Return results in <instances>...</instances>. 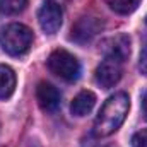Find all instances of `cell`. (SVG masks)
<instances>
[{
	"label": "cell",
	"instance_id": "15",
	"mask_svg": "<svg viewBox=\"0 0 147 147\" xmlns=\"http://www.w3.org/2000/svg\"><path fill=\"white\" fill-rule=\"evenodd\" d=\"M84 147H111L108 144H105V146H99V144H96V140H89V142H86Z\"/></svg>",
	"mask_w": 147,
	"mask_h": 147
},
{
	"label": "cell",
	"instance_id": "17",
	"mask_svg": "<svg viewBox=\"0 0 147 147\" xmlns=\"http://www.w3.org/2000/svg\"><path fill=\"white\" fill-rule=\"evenodd\" d=\"M146 22H147V16H146Z\"/></svg>",
	"mask_w": 147,
	"mask_h": 147
},
{
	"label": "cell",
	"instance_id": "8",
	"mask_svg": "<svg viewBox=\"0 0 147 147\" xmlns=\"http://www.w3.org/2000/svg\"><path fill=\"white\" fill-rule=\"evenodd\" d=\"M36 99H38V105L43 111H55L58 106H60V91L50 84V82H39L36 87Z\"/></svg>",
	"mask_w": 147,
	"mask_h": 147
},
{
	"label": "cell",
	"instance_id": "12",
	"mask_svg": "<svg viewBox=\"0 0 147 147\" xmlns=\"http://www.w3.org/2000/svg\"><path fill=\"white\" fill-rule=\"evenodd\" d=\"M29 0H0V14L2 16H16L26 9Z\"/></svg>",
	"mask_w": 147,
	"mask_h": 147
},
{
	"label": "cell",
	"instance_id": "14",
	"mask_svg": "<svg viewBox=\"0 0 147 147\" xmlns=\"http://www.w3.org/2000/svg\"><path fill=\"white\" fill-rule=\"evenodd\" d=\"M139 69H140V72L144 74V75H147V45L144 46V50H142V53H140Z\"/></svg>",
	"mask_w": 147,
	"mask_h": 147
},
{
	"label": "cell",
	"instance_id": "7",
	"mask_svg": "<svg viewBox=\"0 0 147 147\" xmlns=\"http://www.w3.org/2000/svg\"><path fill=\"white\" fill-rule=\"evenodd\" d=\"M105 57H110L115 60L125 62L130 57V38L127 34H116L110 36L101 41V48H99Z\"/></svg>",
	"mask_w": 147,
	"mask_h": 147
},
{
	"label": "cell",
	"instance_id": "3",
	"mask_svg": "<svg viewBox=\"0 0 147 147\" xmlns=\"http://www.w3.org/2000/svg\"><path fill=\"white\" fill-rule=\"evenodd\" d=\"M48 69L67 82H74L80 77V63L67 50H55L48 58Z\"/></svg>",
	"mask_w": 147,
	"mask_h": 147
},
{
	"label": "cell",
	"instance_id": "6",
	"mask_svg": "<svg viewBox=\"0 0 147 147\" xmlns=\"http://www.w3.org/2000/svg\"><path fill=\"white\" fill-rule=\"evenodd\" d=\"M121 72H123V62L106 57L96 69V80L101 87L110 89L121 79Z\"/></svg>",
	"mask_w": 147,
	"mask_h": 147
},
{
	"label": "cell",
	"instance_id": "2",
	"mask_svg": "<svg viewBox=\"0 0 147 147\" xmlns=\"http://www.w3.org/2000/svg\"><path fill=\"white\" fill-rule=\"evenodd\" d=\"M33 43V33L28 26L12 22L0 28V45L9 55H22L29 50Z\"/></svg>",
	"mask_w": 147,
	"mask_h": 147
},
{
	"label": "cell",
	"instance_id": "1",
	"mask_svg": "<svg viewBox=\"0 0 147 147\" xmlns=\"http://www.w3.org/2000/svg\"><path fill=\"white\" fill-rule=\"evenodd\" d=\"M128 108H130V99L125 92H116L110 96L94 120V135L108 137L115 134L125 121L128 115Z\"/></svg>",
	"mask_w": 147,
	"mask_h": 147
},
{
	"label": "cell",
	"instance_id": "5",
	"mask_svg": "<svg viewBox=\"0 0 147 147\" xmlns=\"http://www.w3.org/2000/svg\"><path fill=\"white\" fill-rule=\"evenodd\" d=\"M103 21L98 19V17H91V16H84L80 17L75 24L72 26V31H70V39L79 43V45H86L89 43L92 38H96L101 29H103Z\"/></svg>",
	"mask_w": 147,
	"mask_h": 147
},
{
	"label": "cell",
	"instance_id": "13",
	"mask_svg": "<svg viewBox=\"0 0 147 147\" xmlns=\"http://www.w3.org/2000/svg\"><path fill=\"white\" fill-rule=\"evenodd\" d=\"M132 146L134 147H147V128L137 132L132 137Z\"/></svg>",
	"mask_w": 147,
	"mask_h": 147
},
{
	"label": "cell",
	"instance_id": "11",
	"mask_svg": "<svg viewBox=\"0 0 147 147\" xmlns=\"http://www.w3.org/2000/svg\"><path fill=\"white\" fill-rule=\"evenodd\" d=\"M105 2L116 14H132L140 3V0H105Z\"/></svg>",
	"mask_w": 147,
	"mask_h": 147
},
{
	"label": "cell",
	"instance_id": "4",
	"mask_svg": "<svg viewBox=\"0 0 147 147\" xmlns=\"http://www.w3.org/2000/svg\"><path fill=\"white\" fill-rule=\"evenodd\" d=\"M38 21H39L41 29L46 34H55L60 29L62 21H63V10H62L60 2L46 0L38 12Z\"/></svg>",
	"mask_w": 147,
	"mask_h": 147
},
{
	"label": "cell",
	"instance_id": "16",
	"mask_svg": "<svg viewBox=\"0 0 147 147\" xmlns=\"http://www.w3.org/2000/svg\"><path fill=\"white\" fill-rule=\"evenodd\" d=\"M142 111H144V116L147 118V92L144 94V98H142Z\"/></svg>",
	"mask_w": 147,
	"mask_h": 147
},
{
	"label": "cell",
	"instance_id": "9",
	"mask_svg": "<svg viewBox=\"0 0 147 147\" xmlns=\"http://www.w3.org/2000/svg\"><path fill=\"white\" fill-rule=\"evenodd\" d=\"M96 105V96L91 91H80L75 98H74L72 105H70V111L75 116H86L87 113H91V110Z\"/></svg>",
	"mask_w": 147,
	"mask_h": 147
},
{
	"label": "cell",
	"instance_id": "10",
	"mask_svg": "<svg viewBox=\"0 0 147 147\" xmlns=\"http://www.w3.org/2000/svg\"><path fill=\"white\" fill-rule=\"evenodd\" d=\"M16 89V74L10 67L0 65V99H7L12 96Z\"/></svg>",
	"mask_w": 147,
	"mask_h": 147
}]
</instances>
